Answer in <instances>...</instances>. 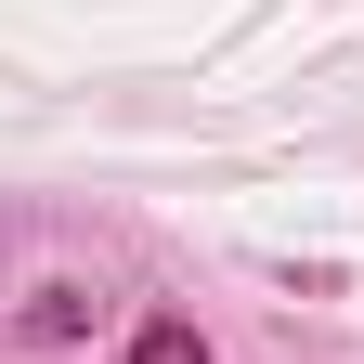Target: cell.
I'll use <instances>...</instances> for the list:
<instances>
[{"instance_id":"1","label":"cell","mask_w":364,"mask_h":364,"mask_svg":"<svg viewBox=\"0 0 364 364\" xmlns=\"http://www.w3.org/2000/svg\"><path fill=\"white\" fill-rule=\"evenodd\" d=\"M130 364H221L196 326H144V338H130Z\"/></svg>"}]
</instances>
